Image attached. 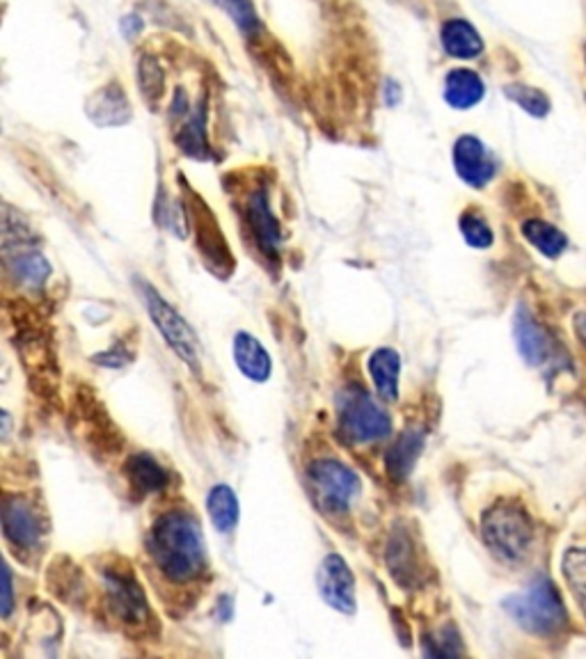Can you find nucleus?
I'll list each match as a JSON object with an SVG mask.
<instances>
[{
  "mask_svg": "<svg viewBox=\"0 0 586 659\" xmlns=\"http://www.w3.org/2000/svg\"><path fill=\"white\" fill-rule=\"evenodd\" d=\"M149 552L157 566L174 582H189L204 571V539L191 513L170 511L153 522Z\"/></svg>",
  "mask_w": 586,
  "mask_h": 659,
  "instance_id": "obj_1",
  "label": "nucleus"
},
{
  "mask_svg": "<svg viewBox=\"0 0 586 659\" xmlns=\"http://www.w3.org/2000/svg\"><path fill=\"white\" fill-rule=\"evenodd\" d=\"M504 609L522 630L539 637L554 635L566 623V609L560 593L547 580H536L528 591L511 595L509 600H504Z\"/></svg>",
  "mask_w": 586,
  "mask_h": 659,
  "instance_id": "obj_2",
  "label": "nucleus"
},
{
  "mask_svg": "<svg viewBox=\"0 0 586 659\" xmlns=\"http://www.w3.org/2000/svg\"><path fill=\"white\" fill-rule=\"evenodd\" d=\"M481 533L490 552L507 563L528 556L534 539L530 518L513 504L492 507L481 520Z\"/></svg>",
  "mask_w": 586,
  "mask_h": 659,
  "instance_id": "obj_3",
  "label": "nucleus"
},
{
  "mask_svg": "<svg viewBox=\"0 0 586 659\" xmlns=\"http://www.w3.org/2000/svg\"><path fill=\"white\" fill-rule=\"evenodd\" d=\"M339 428L355 445L376 443L392 433L390 415L362 387H349L337 396Z\"/></svg>",
  "mask_w": 586,
  "mask_h": 659,
  "instance_id": "obj_4",
  "label": "nucleus"
},
{
  "mask_svg": "<svg viewBox=\"0 0 586 659\" xmlns=\"http://www.w3.org/2000/svg\"><path fill=\"white\" fill-rule=\"evenodd\" d=\"M312 495L326 513H347L360 497L362 481L355 469L334 458L315 460L307 469Z\"/></svg>",
  "mask_w": 586,
  "mask_h": 659,
  "instance_id": "obj_5",
  "label": "nucleus"
},
{
  "mask_svg": "<svg viewBox=\"0 0 586 659\" xmlns=\"http://www.w3.org/2000/svg\"><path fill=\"white\" fill-rule=\"evenodd\" d=\"M136 287L140 289V296L149 309V317L151 321L157 323V328L161 330L163 339L170 343L172 351L183 360L189 362L193 369L198 366V353H200V343L198 337L193 332V328L183 321L181 313L161 298V294L153 289L151 285L142 279H136Z\"/></svg>",
  "mask_w": 586,
  "mask_h": 659,
  "instance_id": "obj_6",
  "label": "nucleus"
},
{
  "mask_svg": "<svg viewBox=\"0 0 586 659\" xmlns=\"http://www.w3.org/2000/svg\"><path fill=\"white\" fill-rule=\"evenodd\" d=\"M317 584L321 598L328 607L342 614L355 612V575L349 563L339 554H328L317 573Z\"/></svg>",
  "mask_w": 586,
  "mask_h": 659,
  "instance_id": "obj_7",
  "label": "nucleus"
},
{
  "mask_svg": "<svg viewBox=\"0 0 586 659\" xmlns=\"http://www.w3.org/2000/svg\"><path fill=\"white\" fill-rule=\"evenodd\" d=\"M104 586L108 593L110 609L125 623H142L147 616V598L138 580L125 571L110 568L104 573Z\"/></svg>",
  "mask_w": 586,
  "mask_h": 659,
  "instance_id": "obj_8",
  "label": "nucleus"
},
{
  "mask_svg": "<svg viewBox=\"0 0 586 659\" xmlns=\"http://www.w3.org/2000/svg\"><path fill=\"white\" fill-rule=\"evenodd\" d=\"M454 168L456 174L472 188H483L496 177V159L486 145L475 136H460L454 145Z\"/></svg>",
  "mask_w": 586,
  "mask_h": 659,
  "instance_id": "obj_9",
  "label": "nucleus"
},
{
  "mask_svg": "<svg viewBox=\"0 0 586 659\" xmlns=\"http://www.w3.org/2000/svg\"><path fill=\"white\" fill-rule=\"evenodd\" d=\"M3 531L12 545L21 550H35L42 536L40 515L25 499L8 497L3 507Z\"/></svg>",
  "mask_w": 586,
  "mask_h": 659,
  "instance_id": "obj_10",
  "label": "nucleus"
},
{
  "mask_svg": "<svg viewBox=\"0 0 586 659\" xmlns=\"http://www.w3.org/2000/svg\"><path fill=\"white\" fill-rule=\"evenodd\" d=\"M245 217H248V225L255 234V241H257L262 253L268 259H275L277 255H280L283 232H280V225H277V217L270 211L268 193L264 191V188L255 191L248 198V202H245Z\"/></svg>",
  "mask_w": 586,
  "mask_h": 659,
  "instance_id": "obj_11",
  "label": "nucleus"
},
{
  "mask_svg": "<svg viewBox=\"0 0 586 659\" xmlns=\"http://www.w3.org/2000/svg\"><path fill=\"white\" fill-rule=\"evenodd\" d=\"M513 334H515L518 351L528 364L541 366L550 358L552 341H550L547 332L536 323V319L532 317L528 309H520L515 313Z\"/></svg>",
  "mask_w": 586,
  "mask_h": 659,
  "instance_id": "obj_12",
  "label": "nucleus"
},
{
  "mask_svg": "<svg viewBox=\"0 0 586 659\" xmlns=\"http://www.w3.org/2000/svg\"><path fill=\"white\" fill-rule=\"evenodd\" d=\"M234 362L245 379L255 383H266L270 379V355L262 347V341L248 332H236L234 337Z\"/></svg>",
  "mask_w": 586,
  "mask_h": 659,
  "instance_id": "obj_13",
  "label": "nucleus"
},
{
  "mask_svg": "<svg viewBox=\"0 0 586 659\" xmlns=\"http://www.w3.org/2000/svg\"><path fill=\"white\" fill-rule=\"evenodd\" d=\"M440 40L445 51L458 60H475L483 53V40L479 30L466 19H451L443 25Z\"/></svg>",
  "mask_w": 586,
  "mask_h": 659,
  "instance_id": "obj_14",
  "label": "nucleus"
},
{
  "mask_svg": "<svg viewBox=\"0 0 586 659\" xmlns=\"http://www.w3.org/2000/svg\"><path fill=\"white\" fill-rule=\"evenodd\" d=\"M424 451V435L419 431H406L385 454V469L394 481H406Z\"/></svg>",
  "mask_w": 586,
  "mask_h": 659,
  "instance_id": "obj_15",
  "label": "nucleus"
},
{
  "mask_svg": "<svg viewBox=\"0 0 586 659\" xmlns=\"http://www.w3.org/2000/svg\"><path fill=\"white\" fill-rule=\"evenodd\" d=\"M486 94L481 76L472 70H454L445 78V102L456 110L475 108Z\"/></svg>",
  "mask_w": 586,
  "mask_h": 659,
  "instance_id": "obj_16",
  "label": "nucleus"
},
{
  "mask_svg": "<svg viewBox=\"0 0 586 659\" xmlns=\"http://www.w3.org/2000/svg\"><path fill=\"white\" fill-rule=\"evenodd\" d=\"M89 119L99 127H121L131 119V106L119 85H108L89 104Z\"/></svg>",
  "mask_w": 586,
  "mask_h": 659,
  "instance_id": "obj_17",
  "label": "nucleus"
},
{
  "mask_svg": "<svg viewBox=\"0 0 586 659\" xmlns=\"http://www.w3.org/2000/svg\"><path fill=\"white\" fill-rule=\"evenodd\" d=\"M369 375H372L381 398L387 403H396L401 358L394 349H379L372 353V358H369Z\"/></svg>",
  "mask_w": 586,
  "mask_h": 659,
  "instance_id": "obj_18",
  "label": "nucleus"
},
{
  "mask_svg": "<svg viewBox=\"0 0 586 659\" xmlns=\"http://www.w3.org/2000/svg\"><path fill=\"white\" fill-rule=\"evenodd\" d=\"M206 511L213 527L221 533H232L238 524L241 507L230 486H215L206 497Z\"/></svg>",
  "mask_w": 586,
  "mask_h": 659,
  "instance_id": "obj_19",
  "label": "nucleus"
},
{
  "mask_svg": "<svg viewBox=\"0 0 586 659\" xmlns=\"http://www.w3.org/2000/svg\"><path fill=\"white\" fill-rule=\"evenodd\" d=\"M127 477L131 481V488L138 495H151L166 488L168 475L166 469L147 454H138L127 463Z\"/></svg>",
  "mask_w": 586,
  "mask_h": 659,
  "instance_id": "obj_20",
  "label": "nucleus"
},
{
  "mask_svg": "<svg viewBox=\"0 0 586 659\" xmlns=\"http://www.w3.org/2000/svg\"><path fill=\"white\" fill-rule=\"evenodd\" d=\"M522 234L547 259H557L568 245L566 234L554 225L545 223V220H528V223L522 225Z\"/></svg>",
  "mask_w": 586,
  "mask_h": 659,
  "instance_id": "obj_21",
  "label": "nucleus"
},
{
  "mask_svg": "<svg viewBox=\"0 0 586 659\" xmlns=\"http://www.w3.org/2000/svg\"><path fill=\"white\" fill-rule=\"evenodd\" d=\"M8 264H10L12 273L17 275V279L21 281V285L33 287V289H40L51 275L49 262L40 253H35V249L21 247L14 257L8 255Z\"/></svg>",
  "mask_w": 586,
  "mask_h": 659,
  "instance_id": "obj_22",
  "label": "nucleus"
},
{
  "mask_svg": "<svg viewBox=\"0 0 586 659\" xmlns=\"http://www.w3.org/2000/svg\"><path fill=\"white\" fill-rule=\"evenodd\" d=\"M387 563H390V573L398 580V584H411L413 577L417 575V556L406 533L404 536L396 533V536L390 539Z\"/></svg>",
  "mask_w": 586,
  "mask_h": 659,
  "instance_id": "obj_23",
  "label": "nucleus"
},
{
  "mask_svg": "<svg viewBox=\"0 0 586 659\" xmlns=\"http://www.w3.org/2000/svg\"><path fill=\"white\" fill-rule=\"evenodd\" d=\"M564 575L586 616V550H568L564 556Z\"/></svg>",
  "mask_w": 586,
  "mask_h": 659,
  "instance_id": "obj_24",
  "label": "nucleus"
},
{
  "mask_svg": "<svg viewBox=\"0 0 586 659\" xmlns=\"http://www.w3.org/2000/svg\"><path fill=\"white\" fill-rule=\"evenodd\" d=\"M179 145L187 153L198 156V159H202V156L206 153V131H204V108L202 106L198 108L195 115L187 117V124L181 127Z\"/></svg>",
  "mask_w": 586,
  "mask_h": 659,
  "instance_id": "obj_25",
  "label": "nucleus"
},
{
  "mask_svg": "<svg viewBox=\"0 0 586 659\" xmlns=\"http://www.w3.org/2000/svg\"><path fill=\"white\" fill-rule=\"evenodd\" d=\"M460 234L462 238L468 241V245L477 247V249H483V247H490L492 245V230L490 225L486 223V217L475 213V211H468L460 215Z\"/></svg>",
  "mask_w": 586,
  "mask_h": 659,
  "instance_id": "obj_26",
  "label": "nucleus"
},
{
  "mask_svg": "<svg viewBox=\"0 0 586 659\" xmlns=\"http://www.w3.org/2000/svg\"><path fill=\"white\" fill-rule=\"evenodd\" d=\"M138 72H140L142 94L149 102H157L163 94V89H166V76H163L161 65L151 55H145L140 60V70Z\"/></svg>",
  "mask_w": 586,
  "mask_h": 659,
  "instance_id": "obj_27",
  "label": "nucleus"
},
{
  "mask_svg": "<svg viewBox=\"0 0 586 659\" xmlns=\"http://www.w3.org/2000/svg\"><path fill=\"white\" fill-rule=\"evenodd\" d=\"M507 94H509V99H513L522 110H528L530 115L541 117L550 110V102L541 89H534L528 85H509Z\"/></svg>",
  "mask_w": 586,
  "mask_h": 659,
  "instance_id": "obj_28",
  "label": "nucleus"
},
{
  "mask_svg": "<svg viewBox=\"0 0 586 659\" xmlns=\"http://www.w3.org/2000/svg\"><path fill=\"white\" fill-rule=\"evenodd\" d=\"M227 12L232 14L236 28L245 35H253L259 28V17L253 6V0H223Z\"/></svg>",
  "mask_w": 586,
  "mask_h": 659,
  "instance_id": "obj_29",
  "label": "nucleus"
},
{
  "mask_svg": "<svg viewBox=\"0 0 586 659\" xmlns=\"http://www.w3.org/2000/svg\"><path fill=\"white\" fill-rule=\"evenodd\" d=\"M426 646H428L426 655H440V657H447V655H458V652H462V650H460V639H458V635H456L454 627H445L443 633H438V635H434V637H428V639H426Z\"/></svg>",
  "mask_w": 586,
  "mask_h": 659,
  "instance_id": "obj_30",
  "label": "nucleus"
},
{
  "mask_svg": "<svg viewBox=\"0 0 586 659\" xmlns=\"http://www.w3.org/2000/svg\"><path fill=\"white\" fill-rule=\"evenodd\" d=\"M12 612V571L3 566V616L8 618Z\"/></svg>",
  "mask_w": 586,
  "mask_h": 659,
  "instance_id": "obj_31",
  "label": "nucleus"
},
{
  "mask_svg": "<svg viewBox=\"0 0 586 659\" xmlns=\"http://www.w3.org/2000/svg\"><path fill=\"white\" fill-rule=\"evenodd\" d=\"M142 30V21L140 17L131 14V17H125V21H121V33H125L127 38H136Z\"/></svg>",
  "mask_w": 586,
  "mask_h": 659,
  "instance_id": "obj_32",
  "label": "nucleus"
},
{
  "mask_svg": "<svg viewBox=\"0 0 586 659\" xmlns=\"http://www.w3.org/2000/svg\"><path fill=\"white\" fill-rule=\"evenodd\" d=\"M385 89H387V94H385V97H387V104H390V106H396V104H398V99H401V92H398V85H396L394 81H390Z\"/></svg>",
  "mask_w": 586,
  "mask_h": 659,
  "instance_id": "obj_33",
  "label": "nucleus"
},
{
  "mask_svg": "<svg viewBox=\"0 0 586 659\" xmlns=\"http://www.w3.org/2000/svg\"><path fill=\"white\" fill-rule=\"evenodd\" d=\"M211 3H215V0H211Z\"/></svg>",
  "mask_w": 586,
  "mask_h": 659,
  "instance_id": "obj_34",
  "label": "nucleus"
}]
</instances>
